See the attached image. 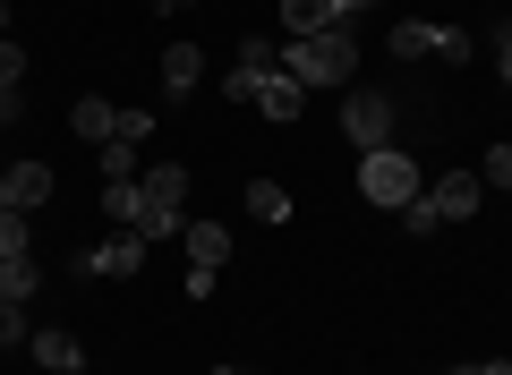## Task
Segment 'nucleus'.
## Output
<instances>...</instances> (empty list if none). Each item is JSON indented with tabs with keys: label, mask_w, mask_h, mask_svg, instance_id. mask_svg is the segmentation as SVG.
Instances as JSON below:
<instances>
[{
	"label": "nucleus",
	"mask_w": 512,
	"mask_h": 375,
	"mask_svg": "<svg viewBox=\"0 0 512 375\" xmlns=\"http://www.w3.org/2000/svg\"><path fill=\"white\" fill-rule=\"evenodd\" d=\"M282 77H299V86H350L359 77V35L350 26H333V35H291L282 43Z\"/></svg>",
	"instance_id": "nucleus-1"
},
{
	"label": "nucleus",
	"mask_w": 512,
	"mask_h": 375,
	"mask_svg": "<svg viewBox=\"0 0 512 375\" xmlns=\"http://www.w3.org/2000/svg\"><path fill=\"white\" fill-rule=\"evenodd\" d=\"M188 222V171L180 162H154L146 179H137V205H128V231L137 239H171Z\"/></svg>",
	"instance_id": "nucleus-2"
},
{
	"label": "nucleus",
	"mask_w": 512,
	"mask_h": 375,
	"mask_svg": "<svg viewBox=\"0 0 512 375\" xmlns=\"http://www.w3.org/2000/svg\"><path fill=\"white\" fill-rule=\"evenodd\" d=\"M359 197L376 205V214H402V205L427 197V171L402 154V145H376V154H359Z\"/></svg>",
	"instance_id": "nucleus-3"
},
{
	"label": "nucleus",
	"mask_w": 512,
	"mask_h": 375,
	"mask_svg": "<svg viewBox=\"0 0 512 375\" xmlns=\"http://www.w3.org/2000/svg\"><path fill=\"white\" fill-rule=\"evenodd\" d=\"M461 26H436V18H393V60H461Z\"/></svg>",
	"instance_id": "nucleus-4"
},
{
	"label": "nucleus",
	"mask_w": 512,
	"mask_h": 375,
	"mask_svg": "<svg viewBox=\"0 0 512 375\" xmlns=\"http://www.w3.org/2000/svg\"><path fill=\"white\" fill-rule=\"evenodd\" d=\"M342 137L359 145V154H376V145H393V103L359 86V94H350V103H342Z\"/></svg>",
	"instance_id": "nucleus-5"
},
{
	"label": "nucleus",
	"mask_w": 512,
	"mask_h": 375,
	"mask_svg": "<svg viewBox=\"0 0 512 375\" xmlns=\"http://www.w3.org/2000/svg\"><path fill=\"white\" fill-rule=\"evenodd\" d=\"M478 197H487V179H478V171H453V179H427V214H436V231H444V222H470L478 214Z\"/></svg>",
	"instance_id": "nucleus-6"
},
{
	"label": "nucleus",
	"mask_w": 512,
	"mask_h": 375,
	"mask_svg": "<svg viewBox=\"0 0 512 375\" xmlns=\"http://www.w3.org/2000/svg\"><path fill=\"white\" fill-rule=\"evenodd\" d=\"M0 205L9 214H43L52 205V171L43 162H0Z\"/></svg>",
	"instance_id": "nucleus-7"
},
{
	"label": "nucleus",
	"mask_w": 512,
	"mask_h": 375,
	"mask_svg": "<svg viewBox=\"0 0 512 375\" xmlns=\"http://www.w3.org/2000/svg\"><path fill=\"white\" fill-rule=\"evenodd\" d=\"M146 248H154V239L120 231V239H103V248H77V273H94V282H103V273H120V282H128V273L146 265Z\"/></svg>",
	"instance_id": "nucleus-8"
},
{
	"label": "nucleus",
	"mask_w": 512,
	"mask_h": 375,
	"mask_svg": "<svg viewBox=\"0 0 512 375\" xmlns=\"http://www.w3.org/2000/svg\"><path fill=\"white\" fill-rule=\"evenodd\" d=\"M248 103L265 111V120H274V128H282V120H299V111H308V86L274 69V77H256V94H248Z\"/></svg>",
	"instance_id": "nucleus-9"
},
{
	"label": "nucleus",
	"mask_w": 512,
	"mask_h": 375,
	"mask_svg": "<svg viewBox=\"0 0 512 375\" xmlns=\"http://www.w3.org/2000/svg\"><path fill=\"white\" fill-rule=\"evenodd\" d=\"M274 69H282V43H248V52H239V69L222 77V94H231V103H248L256 77H274Z\"/></svg>",
	"instance_id": "nucleus-10"
},
{
	"label": "nucleus",
	"mask_w": 512,
	"mask_h": 375,
	"mask_svg": "<svg viewBox=\"0 0 512 375\" xmlns=\"http://www.w3.org/2000/svg\"><path fill=\"white\" fill-rule=\"evenodd\" d=\"M69 128H77L86 145H111V137H120V103H103V94H77Z\"/></svg>",
	"instance_id": "nucleus-11"
},
{
	"label": "nucleus",
	"mask_w": 512,
	"mask_h": 375,
	"mask_svg": "<svg viewBox=\"0 0 512 375\" xmlns=\"http://www.w3.org/2000/svg\"><path fill=\"white\" fill-rule=\"evenodd\" d=\"M205 86V52L197 43H163V94H197Z\"/></svg>",
	"instance_id": "nucleus-12"
},
{
	"label": "nucleus",
	"mask_w": 512,
	"mask_h": 375,
	"mask_svg": "<svg viewBox=\"0 0 512 375\" xmlns=\"http://www.w3.org/2000/svg\"><path fill=\"white\" fill-rule=\"evenodd\" d=\"M188 265L222 273V265H231V231H222V222H188Z\"/></svg>",
	"instance_id": "nucleus-13"
},
{
	"label": "nucleus",
	"mask_w": 512,
	"mask_h": 375,
	"mask_svg": "<svg viewBox=\"0 0 512 375\" xmlns=\"http://www.w3.org/2000/svg\"><path fill=\"white\" fill-rule=\"evenodd\" d=\"M26 350H35L52 375H77V367H86V341H77V333H52V324H43V333L26 341Z\"/></svg>",
	"instance_id": "nucleus-14"
},
{
	"label": "nucleus",
	"mask_w": 512,
	"mask_h": 375,
	"mask_svg": "<svg viewBox=\"0 0 512 375\" xmlns=\"http://www.w3.org/2000/svg\"><path fill=\"white\" fill-rule=\"evenodd\" d=\"M291 35H333V0H282V43Z\"/></svg>",
	"instance_id": "nucleus-15"
},
{
	"label": "nucleus",
	"mask_w": 512,
	"mask_h": 375,
	"mask_svg": "<svg viewBox=\"0 0 512 375\" xmlns=\"http://www.w3.org/2000/svg\"><path fill=\"white\" fill-rule=\"evenodd\" d=\"M94 154H103V188H137V179H146V171H137V145H128V137L94 145Z\"/></svg>",
	"instance_id": "nucleus-16"
},
{
	"label": "nucleus",
	"mask_w": 512,
	"mask_h": 375,
	"mask_svg": "<svg viewBox=\"0 0 512 375\" xmlns=\"http://www.w3.org/2000/svg\"><path fill=\"white\" fill-rule=\"evenodd\" d=\"M248 214H256V222H291V188H274V179H248Z\"/></svg>",
	"instance_id": "nucleus-17"
},
{
	"label": "nucleus",
	"mask_w": 512,
	"mask_h": 375,
	"mask_svg": "<svg viewBox=\"0 0 512 375\" xmlns=\"http://www.w3.org/2000/svg\"><path fill=\"white\" fill-rule=\"evenodd\" d=\"M478 179H487V188H504V197H512V145H487V162H478Z\"/></svg>",
	"instance_id": "nucleus-18"
},
{
	"label": "nucleus",
	"mask_w": 512,
	"mask_h": 375,
	"mask_svg": "<svg viewBox=\"0 0 512 375\" xmlns=\"http://www.w3.org/2000/svg\"><path fill=\"white\" fill-rule=\"evenodd\" d=\"M18 341H35V324H26V307H0V350H18Z\"/></svg>",
	"instance_id": "nucleus-19"
},
{
	"label": "nucleus",
	"mask_w": 512,
	"mask_h": 375,
	"mask_svg": "<svg viewBox=\"0 0 512 375\" xmlns=\"http://www.w3.org/2000/svg\"><path fill=\"white\" fill-rule=\"evenodd\" d=\"M0 256H26V214H9V205H0Z\"/></svg>",
	"instance_id": "nucleus-20"
},
{
	"label": "nucleus",
	"mask_w": 512,
	"mask_h": 375,
	"mask_svg": "<svg viewBox=\"0 0 512 375\" xmlns=\"http://www.w3.org/2000/svg\"><path fill=\"white\" fill-rule=\"evenodd\" d=\"M18 77H26V52H18V43H9V35H0V86L18 94Z\"/></svg>",
	"instance_id": "nucleus-21"
},
{
	"label": "nucleus",
	"mask_w": 512,
	"mask_h": 375,
	"mask_svg": "<svg viewBox=\"0 0 512 375\" xmlns=\"http://www.w3.org/2000/svg\"><path fill=\"white\" fill-rule=\"evenodd\" d=\"M367 9H384V0H333V26H359Z\"/></svg>",
	"instance_id": "nucleus-22"
},
{
	"label": "nucleus",
	"mask_w": 512,
	"mask_h": 375,
	"mask_svg": "<svg viewBox=\"0 0 512 375\" xmlns=\"http://www.w3.org/2000/svg\"><path fill=\"white\" fill-rule=\"evenodd\" d=\"M18 120H26V103H18L9 86H0V128H18Z\"/></svg>",
	"instance_id": "nucleus-23"
},
{
	"label": "nucleus",
	"mask_w": 512,
	"mask_h": 375,
	"mask_svg": "<svg viewBox=\"0 0 512 375\" xmlns=\"http://www.w3.org/2000/svg\"><path fill=\"white\" fill-rule=\"evenodd\" d=\"M453 375H512V358H478V367H453Z\"/></svg>",
	"instance_id": "nucleus-24"
},
{
	"label": "nucleus",
	"mask_w": 512,
	"mask_h": 375,
	"mask_svg": "<svg viewBox=\"0 0 512 375\" xmlns=\"http://www.w3.org/2000/svg\"><path fill=\"white\" fill-rule=\"evenodd\" d=\"M495 69H504V86H512V35H495Z\"/></svg>",
	"instance_id": "nucleus-25"
},
{
	"label": "nucleus",
	"mask_w": 512,
	"mask_h": 375,
	"mask_svg": "<svg viewBox=\"0 0 512 375\" xmlns=\"http://www.w3.org/2000/svg\"><path fill=\"white\" fill-rule=\"evenodd\" d=\"M0 35H9V0H0Z\"/></svg>",
	"instance_id": "nucleus-26"
},
{
	"label": "nucleus",
	"mask_w": 512,
	"mask_h": 375,
	"mask_svg": "<svg viewBox=\"0 0 512 375\" xmlns=\"http://www.w3.org/2000/svg\"><path fill=\"white\" fill-rule=\"evenodd\" d=\"M504 35H512V9H504Z\"/></svg>",
	"instance_id": "nucleus-27"
},
{
	"label": "nucleus",
	"mask_w": 512,
	"mask_h": 375,
	"mask_svg": "<svg viewBox=\"0 0 512 375\" xmlns=\"http://www.w3.org/2000/svg\"><path fill=\"white\" fill-rule=\"evenodd\" d=\"M214 375H239V367H214Z\"/></svg>",
	"instance_id": "nucleus-28"
},
{
	"label": "nucleus",
	"mask_w": 512,
	"mask_h": 375,
	"mask_svg": "<svg viewBox=\"0 0 512 375\" xmlns=\"http://www.w3.org/2000/svg\"><path fill=\"white\" fill-rule=\"evenodd\" d=\"M504 9H512V0H504Z\"/></svg>",
	"instance_id": "nucleus-29"
}]
</instances>
